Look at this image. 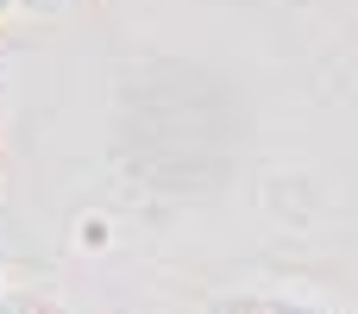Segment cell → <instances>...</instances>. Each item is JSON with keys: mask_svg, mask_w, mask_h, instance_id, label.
<instances>
[]
</instances>
